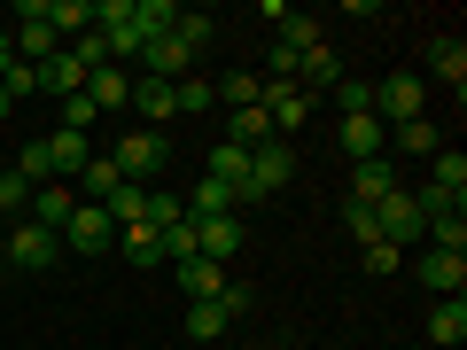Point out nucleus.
<instances>
[{
  "mask_svg": "<svg viewBox=\"0 0 467 350\" xmlns=\"http://www.w3.org/2000/svg\"><path fill=\"white\" fill-rule=\"evenodd\" d=\"M288 180H296V149H281V140L250 149V180L234 187V211H257V202H265V195H281Z\"/></svg>",
  "mask_w": 467,
  "mask_h": 350,
  "instance_id": "f257e3e1",
  "label": "nucleus"
},
{
  "mask_svg": "<svg viewBox=\"0 0 467 350\" xmlns=\"http://www.w3.org/2000/svg\"><path fill=\"white\" fill-rule=\"evenodd\" d=\"M374 117H382L389 133H398V125H413V117H429V78H420V70L382 78V86H374Z\"/></svg>",
  "mask_w": 467,
  "mask_h": 350,
  "instance_id": "f03ea898",
  "label": "nucleus"
},
{
  "mask_svg": "<svg viewBox=\"0 0 467 350\" xmlns=\"http://www.w3.org/2000/svg\"><path fill=\"white\" fill-rule=\"evenodd\" d=\"M164 156H171V140H164V133H140V125H133V133L117 140V156H109V164L125 171V187H149L156 171H164Z\"/></svg>",
  "mask_w": 467,
  "mask_h": 350,
  "instance_id": "7ed1b4c3",
  "label": "nucleus"
},
{
  "mask_svg": "<svg viewBox=\"0 0 467 350\" xmlns=\"http://www.w3.org/2000/svg\"><path fill=\"white\" fill-rule=\"evenodd\" d=\"M55 257H63V233L32 226V218H16V233H8V265L16 273H47Z\"/></svg>",
  "mask_w": 467,
  "mask_h": 350,
  "instance_id": "20e7f679",
  "label": "nucleus"
},
{
  "mask_svg": "<svg viewBox=\"0 0 467 350\" xmlns=\"http://www.w3.org/2000/svg\"><path fill=\"white\" fill-rule=\"evenodd\" d=\"M374 226H382V242H389V250H405V242H420V233H429V218H420V202L398 187V195H382V202H374Z\"/></svg>",
  "mask_w": 467,
  "mask_h": 350,
  "instance_id": "39448f33",
  "label": "nucleus"
},
{
  "mask_svg": "<svg viewBox=\"0 0 467 350\" xmlns=\"http://www.w3.org/2000/svg\"><path fill=\"white\" fill-rule=\"evenodd\" d=\"M109 242H117V218L94 211V202H78V211H70V226H63V250H70V257H101Z\"/></svg>",
  "mask_w": 467,
  "mask_h": 350,
  "instance_id": "423d86ee",
  "label": "nucleus"
},
{
  "mask_svg": "<svg viewBox=\"0 0 467 350\" xmlns=\"http://www.w3.org/2000/svg\"><path fill=\"white\" fill-rule=\"evenodd\" d=\"M312 109H319V101L304 94V86H265V117H273V140L304 133V125H312Z\"/></svg>",
  "mask_w": 467,
  "mask_h": 350,
  "instance_id": "0eeeda50",
  "label": "nucleus"
},
{
  "mask_svg": "<svg viewBox=\"0 0 467 350\" xmlns=\"http://www.w3.org/2000/svg\"><path fill=\"white\" fill-rule=\"evenodd\" d=\"M187 226H195V257H211V265L242 257V218H187Z\"/></svg>",
  "mask_w": 467,
  "mask_h": 350,
  "instance_id": "6e6552de",
  "label": "nucleus"
},
{
  "mask_svg": "<svg viewBox=\"0 0 467 350\" xmlns=\"http://www.w3.org/2000/svg\"><path fill=\"white\" fill-rule=\"evenodd\" d=\"M125 109H140V133H164L171 117H180V94H171L164 78H133V101Z\"/></svg>",
  "mask_w": 467,
  "mask_h": 350,
  "instance_id": "1a4fd4ad",
  "label": "nucleus"
},
{
  "mask_svg": "<svg viewBox=\"0 0 467 350\" xmlns=\"http://www.w3.org/2000/svg\"><path fill=\"white\" fill-rule=\"evenodd\" d=\"M24 211H32V226L63 233L70 211H78V187H70V180H47V187H32V202H24Z\"/></svg>",
  "mask_w": 467,
  "mask_h": 350,
  "instance_id": "9d476101",
  "label": "nucleus"
},
{
  "mask_svg": "<svg viewBox=\"0 0 467 350\" xmlns=\"http://www.w3.org/2000/svg\"><path fill=\"white\" fill-rule=\"evenodd\" d=\"M187 70H195V55H187V47H180V39H171V32L140 47V78H164V86H180Z\"/></svg>",
  "mask_w": 467,
  "mask_h": 350,
  "instance_id": "9b49d317",
  "label": "nucleus"
},
{
  "mask_svg": "<svg viewBox=\"0 0 467 350\" xmlns=\"http://www.w3.org/2000/svg\"><path fill=\"white\" fill-rule=\"evenodd\" d=\"M420 288H429V296H460V288H467V257L429 250V257H420Z\"/></svg>",
  "mask_w": 467,
  "mask_h": 350,
  "instance_id": "f8f14e48",
  "label": "nucleus"
},
{
  "mask_svg": "<svg viewBox=\"0 0 467 350\" xmlns=\"http://www.w3.org/2000/svg\"><path fill=\"white\" fill-rule=\"evenodd\" d=\"M343 149H350V164H374L389 149V125L382 117H343Z\"/></svg>",
  "mask_w": 467,
  "mask_h": 350,
  "instance_id": "ddd939ff",
  "label": "nucleus"
},
{
  "mask_svg": "<svg viewBox=\"0 0 467 350\" xmlns=\"http://www.w3.org/2000/svg\"><path fill=\"white\" fill-rule=\"evenodd\" d=\"M39 94H55V101H70V94H86V63L78 55H55V63H39Z\"/></svg>",
  "mask_w": 467,
  "mask_h": 350,
  "instance_id": "4468645a",
  "label": "nucleus"
},
{
  "mask_svg": "<svg viewBox=\"0 0 467 350\" xmlns=\"http://www.w3.org/2000/svg\"><path fill=\"white\" fill-rule=\"evenodd\" d=\"M429 343H467V296H436L429 304Z\"/></svg>",
  "mask_w": 467,
  "mask_h": 350,
  "instance_id": "2eb2a0df",
  "label": "nucleus"
},
{
  "mask_svg": "<svg viewBox=\"0 0 467 350\" xmlns=\"http://www.w3.org/2000/svg\"><path fill=\"white\" fill-rule=\"evenodd\" d=\"M398 195V171H389V156H374V164H350V202H382Z\"/></svg>",
  "mask_w": 467,
  "mask_h": 350,
  "instance_id": "dca6fc26",
  "label": "nucleus"
},
{
  "mask_svg": "<svg viewBox=\"0 0 467 350\" xmlns=\"http://www.w3.org/2000/svg\"><path fill=\"white\" fill-rule=\"evenodd\" d=\"M86 101H94V109H125V101H133V78H125L117 63H101L94 78H86Z\"/></svg>",
  "mask_w": 467,
  "mask_h": 350,
  "instance_id": "f3484780",
  "label": "nucleus"
},
{
  "mask_svg": "<svg viewBox=\"0 0 467 350\" xmlns=\"http://www.w3.org/2000/svg\"><path fill=\"white\" fill-rule=\"evenodd\" d=\"M265 86H273V78H257V70H226L211 94L226 101V109H257V101H265Z\"/></svg>",
  "mask_w": 467,
  "mask_h": 350,
  "instance_id": "a211bd4d",
  "label": "nucleus"
},
{
  "mask_svg": "<svg viewBox=\"0 0 467 350\" xmlns=\"http://www.w3.org/2000/svg\"><path fill=\"white\" fill-rule=\"evenodd\" d=\"M117 187H125V171H117V164H109V156H86V171H78V195H86V202H94V211H101V202H109V195H117Z\"/></svg>",
  "mask_w": 467,
  "mask_h": 350,
  "instance_id": "6ab92c4d",
  "label": "nucleus"
},
{
  "mask_svg": "<svg viewBox=\"0 0 467 350\" xmlns=\"http://www.w3.org/2000/svg\"><path fill=\"white\" fill-rule=\"evenodd\" d=\"M180 288H187V304L218 296V288H226V265H211V257H180Z\"/></svg>",
  "mask_w": 467,
  "mask_h": 350,
  "instance_id": "aec40b11",
  "label": "nucleus"
},
{
  "mask_svg": "<svg viewBox=\"0 0 467 350\" xmlns=\"http://www.w3.org/2000/svg\"><path fill=\"white\" fill-rule=\"evenodd\" d=\"M8 171H16L24 187H47V180H55V149H47V133H39V140H24V149H16V164H8Z\"/></svg>",
  "mask_w": 467,
  "mask_h": 350,
  "instance_id": "412c9836",
  "label": "nucleus"
},
{
  "mask_svg": "<svg viewBox=\"0 0 467 350\" xmlns=\"http://www.w3.org/2000/svg\"><path fill=\"white\" fill-rule=\"evenodd\" d=\"M429 70L451 86V94H460V86H467V47H460L451 32H444V39H429Z\"/></svg>",
  "mask_w": 467,
  "mask_h": 350,
  "instance_id": "4be33fe9",
  "label": "nucleus"
},
{
  "mask_svg": "<svg viewBox=\"0 0 467 350\" xmlns=\"http://www.w3.org/2000/svg\"><path fill=\"white\" fill-rule=\"evenodd\" d=\"M226 140H234V149H265V140H273L265 101H257V109H234V117H226Z\"/></svg>",
  "mask_w": 467,
  "mask_h": 350,
  "instance_id": "5701e85b",
  "label": "nucleus"
},
{
  "mask_svg": "<svg viewBox=\"0 0 467 350\" xmlns=\"http://www.w3.org/2000/svg\"><path fill=\"white\" fill-rule=\"evenodd\" d=\"M117 250L133 257L140 273H156V265H164V233H156V226H125V233H117Z\"/></svg>",
  "mask_w": 467,
  "mask_h": 350,
  "instance_id": "b1692460",
  "label": "nucleus"
},
{
  "mask_svg": "<svg viewBox=\"0 0 467 350\" xmlns=\"http://www.w3.org/2000/svg\"><path fill=\"white\" fill-rule=\"evenodd\" d=\"M180 202H187V218H242L234 187H218V180H195V195H180Z\"/></svg>",
  "mask_w": 467,
  "mask_h": 350,
  "instance_id": "393cba45",
  "label": "nucleus"
},
{
  "mask_svg": "<svg viewBox=\"0 0 467 350\" xmlns=\"http://www.w3.org/2000/svg\"><path fill=\"white\" fill-rule=\"evenodd\" d=\"M202 180H218V187H242V180H250V149L218 140V149H211V164H202Z\"/></svg>",
  "mask_w": 467,
  "mask_h": 350,
  "instance_id": "a878e982",
  "label": "nucleus"
},
{
  "mask_svg": "<svg viewBox=\"0 0 467 350\" xmlns=\"http://www.w3.org/2000/svg\"><path fill=\"white\" fill-rule=\"evenodd\" d=\"M429 250H451V257H467V211H460V202L429 218Z\"/></svg>",
  "mask_w": 467,
  "mask_h": 350,
  "instance_id": "bb28decb",
  "label": "nucleus"
},
{
  "mask_svg": "<svg viewBox=\"0 0 467 350\" xmlns=\"http://www.w3.org/2000/svg\"><path fill=\"white\" fill-rule=\"evenodd\" d=\"M234 327V312L218 296H202V304H187V335H195V343H211V335H226Z\"/></svg>",
  "mask_w": 467,
  "mask_h": 350,
  "instance_id": "cd10ccee",
  "label": "nucleus"
},
{
  "mask_svg": "<svg viewBox=\"0 0 467 350\" xmlns=\"http://www.w3.org/2000/svg\"><path fill=\"white\" fill-rule=\"evenodd\" d=\"M47 149H55V180H78L86 156H94V149H86V133H47Z\"/></svg>",
  "mask_w": 467,
  "mask_h": 350,
  "instance_id": "c85d7f7f",
  "label": "nucleus"
},
{
  "mask_svg": "<svg viewBox=\"0 0 467 350\" xmlns=\"http://www.w3.org/2000/svg\"><path fill=\"white\" fill-rule=\"evenodd\" d=\"M133 24H140V39H164L180 24V0H133Z\"/></svg>",
  "mask_w": 467,
  "mask_h": 350,
  "instance_id": "c756f323",
  "label": "nucleus"
},
{
  "mask_svg": "<svg viewBox=\"0 0 467 350\" xmlns=\"http://www.w3.org/2000/svg\"><path fill=\"white\" fill-rule=\"evenodd\" d=\"M429 187L460 202V195H467V156H460V149H436V180H429Z\"/></svg>",
  "mask_w": 467,
  "mask_h": 350,
  "instance_id": "7c9ffc66",
  "label": "nucleus"
},
{
  "mask_svg": "<svg viewBox=\"0 0 467 350\" xmlns=\"http://www.w3.org/2000/svg\"><path fill=\"white\" fill-rule=\"evenodd\" d=\"M389 149H413V156H436V149H444V133H436L429 117H413V125H398V133H389Z\"/></svg>",
  "mask_w": 467,
  "mask_h": 350,
  "instance_id": "2f4dec72",
  "label": "nucleus"
},
{
  "mask_svg": "<svg viewBox=\"0 0 467 350\" xmlns=\"http://www.w3.org/2000/svg\"><path fill=\"white\" fill-rule=\"evenodd\" d=\"M171 39H180L187 55H202V47H211V16H202V8H180V24H171Z\"/></svg>",
  "mask_w": 467,
  "mask_h": 350,
  "instance_id": "473e14b6",
  "label": "nucleus"
},
{
  "mask_svg": "<svg viewBox=\"0 0 467 350\" xmlns=\"http://www.w3.org/2000/svg\"><path fill=\"white\" fill-rule=\"evenodd\" d=\"M343 233L367 250V242H382V226H374V202H343Z\"/></svg>",
  "mask_w": 467,
  "mask_h": 350,
  "instance_id": "72a5a7b5",
  "label": "nucleus"
},
{
  "mask_svg": "<svg viewBox=\"0 0 467 350\" xmlns=\"http://www.w3.org/2000/svg\"><path fill=\"white\" fill-rule=\"evenodd\" d=\"M304 78H312V86H343V63H335V47H312V55H304Z\"/></svg>",
  "mask_w": 467,
  "mask_h": 350,
  "instance_id": "f704fd0d",
  "label": "nucleus"
},
{
  "mask_svg": "<svg viewBox=\"0 0 467 350\" xmlns=\"http://www.w3.org/2000/svg\"><path fill=\"white\" fill-rule=\"evenodd\" d=\"M281 47H288V55H312V47H319V16H288V24H281Z\"/></svg>",
  "mask_w": 467,
  "mask_h": 350,
  "instance_id": "c9c22d12",
  "label": "nucleus"
},
{
  "mask_svg": "<svg viewBox=\"0 0 467 350\" xmlns=\"http://www.w3.org/2000/svg\"><path fill=\"white\" fill-rule=\"evenodd\" d=\"M171 94H180V117H195V109H211V101H218V94H211V78H195V70H187Z\"/></svg>",
  "mask_w": 467,
  "mask_h": 350,
  "instance_id": "e433bc0d",
  "label": "nucleus"
},
{
  "mask_svg": "<svg viewBox=\"0 0 467 350\" xmlns=\"http://www.w3.org/2000/svg\"><path fill=\"white\" fill-rule=\"evenodd\" d=\"M335 109H343V117H374V86H335Z\"/></svg>",
  "mask_w": 467,
  "mask_h": 350,
  "instance_id": "4c0bfd02",
  "label": "nucleus"
},
{
  "mask_svg": "<svg viewBox=\"0 0 467 350\" xmlns=\"http://www.w3.org/2000/svg\"><path fill=\"white\" fill-rule=\"evenodd\" d=\"M94 117H101L94 101H86V94H70V101H63V125H55V133H86V125H94Z\"/></svg>",
  "mask_w": 467,
  "mask_h": 350,
  "instance_id": "58836bf2",
  "label": "nucleus"
},
{
  "mask_svg": "<svg viewBox=\"0 0 467 350\" xmlns=\"http://www.w3.org/2000/svg\"><path fill=\"white\" fill-rule=\"evenodd\" d=\"M0 86H8V101H24V94H39V70L32 63H8V70H0Z\"/></svg>",
  "mask_w": 467,
  "mask_h": 350,
  "instance_id": "ea45409f",
  "label": "nucleus"
},
{
  "mask_svg": "<svg viewBox=\"0 0 467 350\" xmlns=\"http://www.w3.org/2000/svg\"><path fill=\"white\" fill-rule=\"evenodd\" d=\"M358 257H367V273H405V250H389V242H367Z\"/></svg>",
  "mask_w": 467,
  "mask_h": 350,
  "instance_id": "a19ab883",
  "label": "nucleus"
},
{
  "mask_svg": "<svg viewBox=\"0 0 467 350\" xmlns=\"http://www.w3.org/2000/svg\"><path fill=\"white\" fill-rule=\"evenodd\" d=\"M218 304H226L234 319H250V304H257V296H250V281H234V273H226V288H218Z\"/></svg>",
  "mask_w": 467,
  "mask_h": 350,
  "instance_id": "79ce46f5",
  "label": "nucleus"
},
{
  "mask_svg": "<svg viewBox=\"0 0 467 350\" xmlns=\"http://www.w3.org/2000/svg\"><path fill=\"white\" fill-rule=\"evenodd\" d=\"M24 202H32V187H24L16 171H0V211H24Z\"/></svg>",
  "mask_w": 467,
  "mask_h": 350,
  "instance_id": "37998d69",
  "label": "nucleus"
},
{
  "mask_svg": "<svg viewBox=\"0 0 467 350\" xmlns=\"http://www.w3.org/2000/svg\"><path fill=\"white\" fill-rule=\"evenodd\" d=\"M8 63H16V39H8V32H0V70H8Z\"/></svg>",
  "mask_w": 467,
  "mask_h": 350,
  "instance_id": "c03bdc74",
  "label": "nucleus"
},
{
  "mask_svg": "<svg viewBox=\"0 0 467 350\" xmlns=\"http://www.w3.org/2000/svg\"><path fill=\"white\" fill-rule=\"evenodd\" d=\"M8 109H16V101H8V86H0V117H8Z\"/></svg>",
  "mask_w": 467,
  "mask_h": 350,
  "instance_id": "a18cd8bd",
  "label": "nucleus"
}]
</instances>
